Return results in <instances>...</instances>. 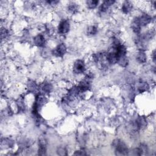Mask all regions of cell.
<instances>
[{"label":"cell","instance_id":"cell-1","mask_svg":"<svg viewBox=\"0 0 156 156\" xmlns=\"http://www.w3.org/2000/svg\"><path fill=\"white\" fill-rule=\"evenodd\" d=\"M113 146L115 148L116 155H126L129 153V149L127 145L121 140H115L113 142Z\"/></svg>","mask_w":156,"mask_h":156},{"label":"cell","instance_id":"cell-2","mask_svg":"<svg viewBox=\"0 0 156 156\" xmlns=\"http://www.w3.org/2000/svg\"><path fill=\"white\" fill-rule=\"evenodd\" d=\"M152 17L147 14H143L141 16L135 18L133 22L138 24L141 28L143 26H145L148 24L151 23L152 21Z\"/></svg>","mask_w":156,"mask_h":156},{"label":"cell","instance_id":"cell-3","mask_svg":"<svg viewBox=\"0 0 156 156\" xmlns=\"http://www.w3.org/2000/svg\"><path fill=\"white\" fill-rule=\"evenodd\" d=\"M73 72L77 74L84 73L85 71V64L84 60L80 59L77 60L73 64Z\"/></svg>","mask_w":156,"mask_h":156},{"label":"cell","instance_id":"cell-4","mask_svg":"<svg viewBox=\"0 0 156 156\" xmlns=\"http://www.w3.org/2000/svg\"><path fill=\"white\" fill-rule=\"evenodd\" d=\"M70 28V24L68 20H62L58 26V33L60 34H65L68 33Z\"/></svg>","mask_w":156,"mask_h":156},{"label":"cell","instance_id":"cell-5","mask_svg":"<svg viewBox=\"0 0 156 156\" xmlns=\"http://www.w3.org/2000/svg\"><path fill=\"white\" fill-rule=\"evenodd\" d=\"M67 52V47L64 43H60L53 51V55L56 57H63Z\"/></svg>","mask_w":156,"mask_h":156},{"label":"cell","instance_id":"cell-6","mask_svg":"<svg viewBox=\"0 0 156 156\" xmlns=\"http://www.w3.org/2000/svg\"><path fill=\"white\" fill-rule=\"evenodd\" d=\"M147 125L146 120L145 117L140 116L136 120L134 124V127L136 130H140L146 127Z\"/></svg>","mask_w":156,"mask_h":156},{"label":"cell","instance_id":"cell-7","mask_svg":"<svg viewBox=\"0 0 156 156\" xmlns=\"http://www.w3.org/2000/svg\"><path fill=\"white\" fill-rule=\"evenodd\" d=\"M34 43L35 45L38 47H43L45 45L46 40L45 37L42 34H38L34 38Z\"/></svg>","mask_w":156,"mask_h":156},{"label":"cell","instance_id":"cell-8","mask_svg":"<svg viewBox=\"0 0 156 156\" xmlns=\"http://www.w3.org/2000/svg\"><path fill=\"white\" fill-rule=\"evenodd\" d=\"M115 3V1H112V0H109V1H104L101 4L100 8H99V10L101 12H105L107 11L109 8L111 6L114 5V4Z\"/></svg>","mask_w":156,"mask_h":156},{"label":"cell","instance_id":"cell-9","mask_svg":"<svg viewBox=\"0 0 156 156\" xmlns=\"http://www.w3.org/2000/svg\"><path fill=\"white\" fill-rule=\"evenodd\" d=\"M132 4L131 3L130 1H124L123 4H122V7H121V10L124 14H128L130 11L132 9Z\"/></svg>","mask_w":156,"mask_h":156},{"label":"cell","instance_id":"cell-10","mask_svg":"<svg viewBox=\"0 0 156 156\" xmlns=\"http://www.w3.org/2000/svg\"><path fill=\"white\" fill-rule=\"evenodd\" d=\"M40 89L43 93H49L53 89V87L49 83H43L40 86Z\"/></svg>","mask_w":156,"mask_h":156},{"label":"cell","instance_id":"cell-11","mask_svg":"<svg viewBox=\"0 0 156 156\" xmlns=\"http://www.w3.org/2000/svg\"><path fill=\"white\" fill-rule=\"evenodd\" d=\"M147 57L144 51L140 50L138 54L137 55V60L140 64H144L146 62Z\"/></svg>","mask_w":156,"mask_h":156},{"label":"cell","instance_id":"cell-12","mask_svg":"<svg viewBox=\"0 0 156 156\" xmlns=\"http://www.w3.org/2000/svg\"><path fill=\"white\" fill-rule=\"evenodd\" d=\"M149 85L147 83L141 81V82L139 83V85L138 86V91L139 93H142L146 92L149 89Z\"/></svg>","mask_w":156,"mask_h":156},{"label":"cell","instance_id":"cell-13","mask_svg":"<svg viewBox=\"0 0 156 156\" xmlns=\"http://www.w3.org/2000/svg\"><path fill=\"white\" fill-rule=\"evenodd\" d=\"M86 4L89 9H94L98 6L99 1H96V0H89V1H87L86 2Z\"/></svg>","mask_w":156,"mask_h":156},{"label":"cell","instance_id":"cell-14","mask_svg":"<svg viewBox=\"0 0 156 156\" xmlns=\"http://www.w3.org/2000/svg\"><path fill=\"white\" fill-rule=\"evenodd\" d=\"M98 33V28L95 26H90L87 29V35H94Z\"/></svg>","mask_w":156,"mask_h":156},{"label":"cell","instance_id":"cell-15","mask_svg":"<svg viewBox=\"0 0 156 156\" xmlns=\"http://www.w3.org/2000/svg\"><path fill=\"white\" fill-rule=\"evenodd\" d=\"M78 4L74 3H71L68 6V9L72 14H74L78 11Z\"/></svg>","mask_w":156,"mask_h":156},{"label":"cell","instance_id":"cell-16","mask_svg":"<svg viewBox=\"0 0 156 156\" xmlns=\"http://www.w3.org/2000/svg\"><path fill=\"white\" fill-rule=\"evenodd\" d=\"M118 64L123 67H126V66H128L129 64V60L126 58V57L121 58V59H120L118 62Z\"/></svg>","mask_w":156,"mask_h":156},{"label":"cell","instance_id":"cell-17","mask_svg":"<svg viewBox=\"0 0 156 156\" xmlns=\"http://www.w3.org/2000/svg\"><path fill=\"white\" fill-rule=\"evenodd\" d=\"M9 35V31L6 29V28H4L1 29V39L3 40L4 39H6V37H7Z\"/></svg>","mask_w":156,"mask_h":156},{"label":"cell","instance_id":"cell-18","mask_svg":"<svg viewBox=\"0 0 156 156\" xmlns=\"http://www.w3.org/2000/svg\"><path fill=\"white\" fill-rule=\"evenodd\" d=\"M58 154L59 155H67V151L65 149L63 148H60L58 149Z\"/></svg>","mask_w":156,"mask_h":156},{"label":"cell","instance_id":"cell-19","mask_svg":"<svg viewBox=\"0 0 156 156\" xmlns=\"http://www.w3.org/2000/svg\"><path fill=\"white\" fill-rule=\"evenodd\" d=\"M74 155H87V153L84 150H80V151H76V153H74Z\"/></svg>","mask_w":156,"mask_h":156},{"label":"cell","instance_id":"cell-20","mask_svg":"<svg viewBox=\"0 0 156 156\" xmlns=\"http://www.w3.org/2000/svg\"><path fill=\"white\" fill-rule=\"evenodd\" d=\"M152 58H153V62L155 63V51H154L153 54H152Z\"/></svg>","mask_w":156,"mask_h":156}]
</instances>
